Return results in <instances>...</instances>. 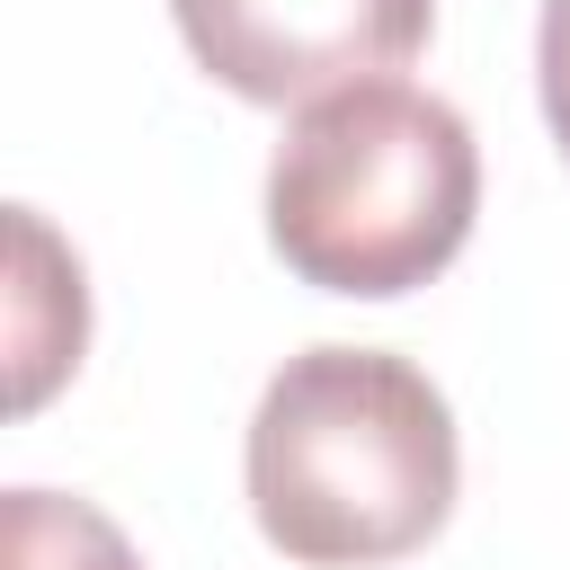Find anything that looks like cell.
Returning a JSON list of instances; mask_svg holds the SVG:
<instances>
[{
    "label": "cell",
    "instance_id": "cell-1",
    "mask_svg": "<svg viewBox=\"0 0 570 570\" xmlns=\"http://www.w3.org/2000/svg\"><path fill=\"white\" fill-rule=\"evenodd\" d=\"M249 517L294 570L410 561L463 481L445 392L392 347H303L249 410Z\"/></svg>",
    "mask_w": 570,
    "mask_h": 570
},
{
    "label": "cell",
    "instance_id": "cell-6",
    "mask_svg": "<svg viewBox=\"0 0 570 570\" xmlns=\"http://www.w3.org/2000/svg\"><path fill=\"white\" fill-rule=\"evenodd\" d=\"M534 89H543L552 142L570 151V0H543V27H534Z\"/></svg>",
    "mask_w": 570,
    "mask_h": 570
},
{
    "label": "cell",
    "instance_id": "cell-4",
    "mask_svg": "<svg viewBox=\"0 0 570 570\" xmlns=\"http://www.w3.org/2000/svg\"><path fill=\"white\" fill-rule=\"evenodd\" d=\"M89 347V285L80 258L53 240L36 205H9V410H45L53 383Z\"/></svg>",
    "mask_w": 570,
    "mask_h": 570
},
{
    "label": "cell",
    "instance_id": "cell-2",
    "mask_svg": "<svg viewBox=\"0 0 570 570\" xmlns=\"http://www.w3.org/2000/svg\"><path fill=\"white\" fill-rule=\"evenodd\" d=\"M481 214L472 125L410 80H365L303 107L267 160V240L276 258L356 303H392L454 267Z\"/></svg>",
    "mask_w": 570,
    "mask_h": 570
},
{
    "label": "cell",
    "instance_id": "cell-3",
    "mask_svg": "<svg viewBox=\"0 0 570 570\" xmlns=\"http://www.w3.org/2000/svg\"><path fill=\"white\" fill-rule=\"evenodd\" d=\"M196 71H214L249 107H321L338 89L392 80L428 27L436 0H169Z\"/></svg>",
    "mask_w": 570,
    "mask_h": 570
},
{
    "label": "cell",
    "instance_id": "cell-5",
    "mask_svg": "<svg viewBox=\"0 0 570 570\" xmlns=\"http://www.w3.org/2000/svg\"><path fill=\"white\" fill-rule=\"evenodd\" d=\"M0 570H151L125 525L62 490H9L0 499Z\"/></svg>",
    "mask_w": 570,
    "mask_h": 570
}]
</instances>
